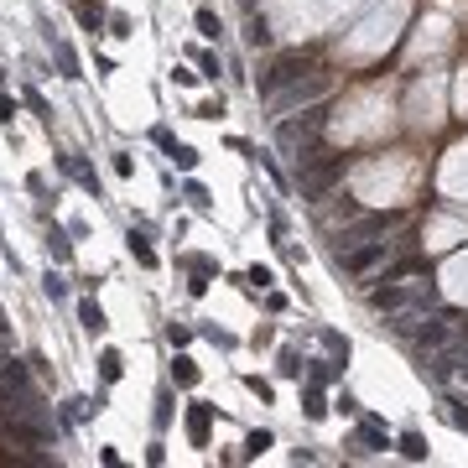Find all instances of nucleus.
Returning a JSON list of instances; mask_svg holds the SVG:
<instances>
[{"instance_id": "24", "label": "nucleus", "mask_w": 468, "mask_h": 468, "mask_svg": "<svg viewBox=\"0 0 468 468\" xmlns=\"http://www.w3.org/2000/svg\"><path fill=\"white\" fill-rule=\"evenodd\" d=\"M270 447V432H250V443H245V458H260Z\"/></svg>"}, {"instance_id": "29", "label": "nucleus", "mask_w": 468, "mask_h": 468, "mask_svg": "<svg viewBox=\"0 0 468 468\" xmlns=\"http://www.w3.org/2000/svg\"><path fill=\"white\" fill-rule=\"evenodd\" d=\"M323 343H328V349H333V354H343V359H349V343H343L339 333H323Z\"/></svg>"}, {"instance_id": "11", "label": "nucleus", "mask_w": 468, "mask_h": 468, "mask_svg": "<svg viewBox=\"0 0 468 468\" xmlns=\"http://www.w3.org/2000/svg\"><path fill=\"white\" fill-rule=\"evenodd\" d=\"M63 172H68V177H78V182H83V187H89L94 198H99V182H94V167H83V162H78V156H63Z\"/></svg>"}, {"instance_id": "23", "label": "nucleus", "mask_w": 468, "mask_h": 468, "mask_svg": "<svg viewBox=\"0 0 468 468\" xmlns=\"http://www.w3.org/2000/svg\"><path fill=\"white\" fill-rule=\"evenodd\" d=\"M245 42H250V47H266V42H270V26H266V21H260V16H255V21H250V32H245Z\"/></svg>"}, {"instance_id": "17", "label": "nucleus", "mask_w": 468, "mask_h": 468, "mask_svg": "<svg viewBox=\"0 0 468 468\" xmlns=\"http://www.w3.org/2000/svg\"><path fill=\"white\" fill-rule=\"evenodd\" d=\"M52 52H58V63H63V73H68V78H83V73H78V58H73L68 42H52Z\"/></svg>"}, {"instance_id": "33", "label": "nucleus", "mask_w": 468, "mask_h": 468, "mask_svg": "<svg viewBox=\"0 0 468 468\" xmlns=\"http://www.w3.org/2000/svg\"><path fill=\"white\" fill-rule=\"evenodd\" d=\"M463 359H468V349H463Z\"/></svg>"}, {"instance_id": "15", "label": "nucleus", "mask_w": 468, "mask_h": 468, "mask_svg": "<svg viewBox=\"0 0 468 468\" xmlns=\"http://www.w3.org/2000/svg\"><path fill=\"white\" fill-rule=\"evenodd\" d=\"M78 323L89 328V333H105V312H99V302H78Z\"/></svg>"}, {"instance_id": "3", "label": "nucleus", "mask_w": 468, "mask_h": 468, "mask_svg": "<svg viewBox=\"0 0 468 468\" xmlns=\"http://www.w3.org/2000/svg\"><path fill=\"white\" fill-rule=\"evenodd\" d=\"M328 94V73H317V68H307L302 78H292L281 94H270V105L281 109V115H292V109H307V105H317Z\"/></svg>"}, {"instance_id": "13", "label": "nucleus", "mask_w": 468, "mask_h": 468, "mask_svg": "<svg viewBox=\"0 0 468 468\" xmlns=\"http://www.w3.org/2000/svg\"><path fill=\"white\" fill-rule=\"evenodd\" d=\"M78 21L89 26V32H99V26H105V0H78Z\"/></svg>"}, {"instance_id": "20", "label": "nucleus", "mask_w": 468, "mask_h": 468, "mask_svg": "<svg viewBox=\"0 0 468 468\" xmlns=\"http://www.w3.org/2000/svg\"><path fill=\"white\" fill-rule=\"evenodd\" d=\"M359 443L370 447V453H380V447H385V437H380V427H374V421H364V427H359Z\"/></svg>"}, {"instance_id": "31", "label": "nucleus", "mask_w": 468, "mask_h": 468, "mask_svg": "<svg viewBox=\"0 0 468 468\" xmlns=\"http://www.w3.org/2000/svg\"><path fill=\"white\" fill-rule=\"evenodd\" d=\"M11 115H16V99H6V94H0V125H6Z\"/></svg>"}, {"instance_id": "27", "label": "nucleus", "mask_w": 468, "mask_h": 468, "mask_svg": "<svg viewBox=\"0 0 468 468\" xmlns=\"http://www.w3.org/2000/svg\"><path fill=\"white\" fill-rule=\"evenodd\" d=\"M281 374H302V359L292 349H281Z\"/></svg>"}, {"instance_id": "22", "label": "nucleus", "mask_w": 468, "mask_h": 468, "mask_svg": "<svg viewBox=\"0 0 468 468\" xmlns=\"http://www.w3.org/2000/svg\"><path fill=\"white\" fill-rule=\"evenodd\" d=\"M198 32L209 36V42H213V36H219V16H213L209 6H198Z\"/></svg>"}, {"instance_id": "28", "label": "nucleus", "mask_w": 468, "mask_h": 468, "mask_svg": "<svg viewBox=\"0 0 468 468\" xmlns=\"http://www.w3.org/2000/svg\"><path fill=\"white\" fill-rule=\"evenodd\" d=\"M198 68H203V78H219V58L213 52H198Z\"/></svg>"}, {"instance_id": "10", "label": "nucleus", "mask_w": 468, "mask_h": 468, "mask_svg": "<svg viewBox=\"0 0 468 468\" xmlns=\"http://www.w3.org/2000/svg\"><path fill=\"white\" fill-rule=\"evenodd\" d=\"M209 427H213V406H203V401H193V406H187V437H193V443H209Z\"/></svg>"}, {"instance_id": "14", "label": "nucleus", "mask_w": 468, "mask_h": 468, "mask_svg": "<svg viewBox=\"0 0 468 468\" xmlns=\"http://www.w3.org/2000/svg\"><path fill=\"white\" fill-rule=\"evenodd\" d=\"M99 374H105V385H115L120 374H125V359H120L115 349H105V354H99Z\"/></svg>"}, {"instance_id": "5", "label": "nucleus", "mask_w": 468, "mask_h": 468, "mask_svg": "<svg viewBox=\"0 0 468 468\" xmlns=\"http://www.w3.org/2000/svg\"><path fill=\"white\" fill-rule=\"evenodd\" d=\"M6 396H32V374H26V364L16 354L0 349V401Z\"/></svg>"}, {"instance_id": "2", "label": "nucleus", "mask_w": 468, "mask_h": 468, "mask_svg": "<svg viewBox=\"0 0 468 468\" xmlns=\"http://www.w3.org/2000/svg\"><path fill=\"white\" fill-rule=\"evenodd\" d=\"M339 182H343V156H312V162L297 167V193H302L307 203L328 198Z\"/></svg>"}, {"instance_id": "21", "label": "nucleus", "mask_w": 468, "mask_h": 468, "mask_svg": "<svg viewBox=\"0 0 468 468\" xmlns=\"http://www.w3.org/2000/svg\"><path fill=\"white\" fill-rule=\"evenodd\" d=\"M47 250H52V260H68V255H73V245L63 240V229H52V234H47Z\"/></svg>"}, {"instance_id": "25", "label": "nucleus", "mask_w": 468, "mask_h": 468, "mask_svg": "<svg viewBox=\"0 0 468 468\" xmlns=\"http://www.w3.org/2000/svg\"><path fill=\"white\" fill-rule=\"evenodd\" d=\"M302 406H307V416L317 421V416H323V411H328V406H323V390L312 385V390H307V401H302Z\"/></svg>"}, {"instance_id": "32", "label": "nucleus", "mask_w": 468, "mask_h": 468, "mask_svg": "<svg viewBox=\"0 0 468 468\" xmlns=\"http://www.w3.org/2000/svg\"><path fill=\"white\" fill-rule=\"evenodd\" d=\"M0 328H6V317H0Z\"/></svg>"}, {"instance_id": "6", "label": "nucleus", "mask_w": 468, "mask_h": 468, "mask_svg": "<svg viewBox=\"0 0 468 468\" xmlns=\"http://www.w3.org/2000/svg\"><path fill=\"white\" fill-rule=\"evenodd\" d=\"M401 224V213H364L354 229H343V240H339V250H354L359 240H370V234H385V229H396Z\"/></svg>"}, {"instance_id": "9", "label": "nucleus", "mask_w": 468, "mask_h": 468, "mask_svg": "<svg viewBox=\"0 0 468 468\" xmlns=\"http://www.w3.org/2000/svg\"><path fill=\"white\" fill-rule=\"evenodd\" d=\"M370 302L380 307V312H401V307L421 302V297H416V292H406V286H374V292H370Z\"/></svg>"}, {"instance_id": "4", "label": "nucleus", "mask_w": 468, "mask_h": 468, "mask_svg": "<svg viewBox=\"0 0 468 468\" xmlns=\"http://www.w3.org/2000/svg\"><path fill=\"white\" fill-rule=\"evenodd\" d=\"M307 68H312V58H307L302 47H297V52H281V58L270 63L266 73H260V94H266V99H270V94H281V89H286L292 78H302Z\"/></svg>"}, {"instance_id": "19", "label": "nucleus", "mask_w": 468, "mask_h": 468, "mask_svg": "<svg viewBox=\"0 0 468 468\" xmlns=\"http://www.w3.org/2000/svg\"><path fill=\"white\" fill-rule=\"evenodd\" d=\"M130 255H136V260H140V266H156V250H151V245H146V240H140V234H136V229H130Z\"/></svg>"}, {"instance_id": "30", "label": "nucleus", "mask_w": 468, "mask_h": 468, "mask_svg": "<svg viewBox=\"0 0 468 468\" xmlns=\"http://www.w3.org/2000/svg\"><path fill=\"white\" fill-rule=\"evenodd\" d=\"M198 115H203V120H219V115H224V99H209V105H203Z\"/></svg>"}, {"instance_id": "16", "label": "nucleus", "mask_w": 468, "mask_h": 468, "mask_svg": "<svg viewBox=\"0 0 468 468\" xmlns=\"http://www.w3.org/2000/svg\"><path fill=\"white\" fill-rule=\"evenodd\" d=\"M401 453L411 458V463H421V458H427V437H416V432H406L401 437Z\"/></svg>"}, {"instance_id": "26", "label": "nucleus", "mask_w": 468, "mask_h": 468, "mask_svg": "<svg viewBox=\"0 0 468 468\" xmlns=\"http://www.w3.org/2000/svg\"><path fill=\"white\" fill-rule=\"evenodd\" d=\"M42 286H47V297H63V292H68V281H63L58 270H47V281H42Z\"/></svg>"}, {"instance_id": "12", "label": "nucleus", "mask_w": 468, "mask_h": 468, "mask_svg": "<svg viewBox=\"0 0 468 468\" xmlns=\"http://www.w3.org/2000/svg\"><path fill=\"white\" fill-rule=\"evenodd\" d=\"M380 260H385V245H364V250L349 255V270H370V266H380Z\"/></svg>"}, {"instance_id": "1", "label": "nucleus", "mask_w": 468, "mask_h": 468, "mask_svg": "<svg viewBox=\"0 0 468 468\" xmlns=\"http://www.w3.org/2000/svg\"><path fill=\"white\" fill-rule=\"evenodd\" d=\"M323 125H328V109H323V105H307L302 120H281V125H276L281 156H292L297 167L312 162V156H323V151H317V136H323Z\"/></svg>"}, {"instance_id": "18", "label": "nucleus", "mask_w": 468, "mask_h": 468, "mask_svg": "<svg viewBox=\"0 0 468 468\" xmlns=\"http://www.w3.org/2000/svg\"><path fill=\"white\" fill-rule=\"evenodd\" d=\"M172 380H177V385H198V364H193V359H177L172 364Z\"/></svg>"}, {"instance_id": "7", "label": "nucleus", "mask_w": 468, "mask_h": 468, "mask_svg": "<svg viewBox=\"0 0 468 468\" xmlns=\"http://www.w3.org/2000/svg\"><path fill=\"white\" fill-rule=\"evenodd\" d=\"M447 343H453V328H447L443 317H432V323L416 328V354H421V359H432V354L447 349Z\"/></svg>"}, {"instance_id": "8", "label": "nucleus", "mask_w": 468, "mask_h": 468, "mask_svg": "<svg viewBox=\"0 0 468 468\" xmlns=\"http://www.w3.org/2000/svg\"><path fill=\"white\" fill-rule=\"evenodd\" d=\"M151 136H156V146H162V151L172 156L182 172H193V167H198V151H193V146H182V140H172V130H167V125H156Z\"/></svg>"}]
</instances>
